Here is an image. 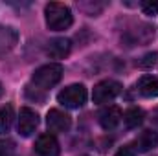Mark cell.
<instances>
[{
	"instance_id": "1",
	"label": "cell",
	"mask_w": 158,
	"mask_h": 156,
	"mask_svg": "<svg viewBox=\"0 0 158 156\" xmlns=\"http://www.w3.org/2000/svg\"><path fill=\"white\" fill-rule=\"evenodd\" d=\"M44 18H46V26L52 31H64L74 24V17L68 6L61 4V2H50L44 7Z\"/></svg>"
},
{
	"instance_id": "2",
	"label": "cell",
	"mask_w": 158,
	"mask_h": 156,
	"mask_svg": "<svg viewBox=\"0 0 158 156\" xmlns=\"http://www.w3.org/2000/svg\"><path fill=\"white\" fill-rule=\"evenodd\" d=\"M63 77V64L59 63H50V64H44L37 68L33 72V84L39 88V90H48L52 86H55Z\"/></svg>"
},
{
	"instance_id": "3",
	"label": "cell",
	"mask_w": 158,
	"mask_h": 156,
	"mask_svg": "<svg viewBox=\"0 0 158 156\" xmlns=\"http://www.w3.org/2000/svg\"><path fill=\"white\" fill-rule=\"evenodd\" d=\"M86 88L83 84H70L57 94V101L66 109H79L86 103Z\"/></svg>"
},
{
	"instance_id": "4",
	"label": "cell",
	"mask_w": 158,
	"mask_h": 156,
	"mask_svg": "<svg viewBox=\"0 0 158 156\" xmlns=\"http://www.w3.org/2000/svg\"><path fill=\"white\" fill-rule=\"evenodd\" d=\"M119 92H121V83L114 81V79H105L94 86L92 99H94V103L103 105V103H109L114 97H118Z\"/></svg>"
},
{
	"instance_id": "5",
	"label": "cell",
	"mask_w": 158,
	"mask_h": 156,
	"mask_svg": "<svg viewBox=\"0 0 158 156\" xmlns=\"http://www.w3.org/2000/svg\"><path fill=\"white\" fill-rule=\"evenodd\" d=\"M46 125L52 132H66L72 127V117L59 109H52L46 114Z\"/></svg>"
},
{
	"instance_id": "6",
	"label": "cell",
	"mask_w": 158,
	"mask_h": 156,
	"mask_svg": "<svg viewBox=\"0 0 158 156\" xmlns=\"http://www.w3.org/2000/svg\"><path fill=\"white\" fill-rule=\"evenodd\" d=\"M39 127V114L30 109V107H24L20 109V114H19V132L22 136H31L35 132V129Z\"/></svg>"
},
{
	"instance_id": "7",
	"label": "cell",
	"mask_w": 158,
	"mask_h": 156,
	"mask_svg": "<svg viewBox=\"0 0 158 156\" xmlns=\"http://www.w3.org/2000/svg\"><path fill=\"white\" fill-rule=\"evenodd\" d=\"M35 153L39 156H59L61 147L53 134H40L35 142Z\"/></svg>"
},
{
	"instance_id": "8",
	"label": "cell",
	"mask_w": 158,
	"mask_h": 156,
	"mask_svg": "<svg viewBox=\"0 0 158 156\" xmlns=\"http://www.w3.org/2000/svg\"><path fill=\"white\" fill-rule=\"evenodd\" d=\"M121 117H123V114H121L119 107L110 105V107H107V109H103V110L99 112V125H101L105 130H112V129H116L119 125Z\"/></svg>"
},
{
	"instance_id": "9",
	"label": "cell",
	"mask_w": 158,
	"mask_h": 156,
	"mask_svg": "<svg viewBox=\"0 0 158 156\" xmlns=\"http://www.w3.org/2000/svg\"><path fill=\"white\" fill-rule=\"evenodd\" d=\"M72 50V42L68 39H53L48 42V48H46V53L52 57V59H64Z\"/></svg>"
},
{
	"instance_id": "10",
	"label": "cell",
	"mask_w": 158,
	"mask_h": 156,
	"mask_svg": "<svg viewBox=\"0 0 158 156\" xmlns=\"http://www.w3.org/2000/svg\"><path fill=\"white\" fill-rule=\"evenodd\" d=\"M136 88L143 97H158V77L156 76H142L136 83Z\"/></svg>"
},
{
	"instance_id": "11",
	"label": "cell",
	"mask_w": 158,
	"mask_h": 156,
	"mask_svg": "<svg viewBox=\"0 0 158 156\" xmlns=\"http://www.w3.org/2000/svg\"><path fill=\"white\" fill-rule=\"evenodd\" d=\"M134 145H136L134 149L140 151V153H147V151L155 149L158 145V132H155V130H143V132L136 138Z\"/></svg>"
},
{
	"instance_id": "12",
	"label": "cell",
	"mask_w": 158,
	"mask_h": 156,
	"mask_svg": "<svg viewBox=\"0 0 158 156\" xmlns=\"http://www.w3.org/2000/svg\"><path fill=\"white\" fill-rule=\"evenodd\" d=\"M143 121V110L138 107H131L123 112V123L127 129H136Z\"/></svg>"
},
{
	"instance_id": "13",
	"label": "cell",
	"mask_w": 158,
	"mask_h": 156,
	"mask_svg": "<svg viewBox=\"0 0 158 156\" xmlns=\"http://www.w3.org/2000/svg\"><path fill=\"white\" fill-rule=\"evenodd\" d=\"M17 42V33L11 28H0V55L7 53Z\"/></svg>"
},
{
	"instance_id": "14",
	"label": "cell",
	"mask_w": 158,
	"mask_h": 156,
	"mask_svg": "<svg viewBox=\"0 0 158 156\" xmlns=\"http://www.w3.org/2000/svg\"><path fill=\"white\" fill-rule=\"evenodd\" d=\"M13 119H15L13 107L11 105H2L0 107V134L9 132V129L13 125Z\"/></svg>"
},
{
	"instance_id": "15",
	"label": "cell",
	"mask_w": 158,
	"mask_h": 156,
	"mask_svg": "<svg viewBox=\"0 0 158 156\" xmlns=\"http://www.w3.org/2000/svg\"><path fill=\"white\" fill-rule=\"evenodd\" d=\"M158 61V53L156 51H151V53H145L136 64H138V68H143V70H149V68H153L155 64H156Z\"/></svg>"
},
{
	"instance_id": "16",
	"label": "cell",
	"mask_w": 158,
	"mask_h": 156,
	"mask_svg": "<svg viewBox=\"0 0 158 156\" xmlns=\"http://www.w3.org/2000/svg\"><path fill=\"white\" fill-rule=\"evenodd\" d=\"M0 156H19L17 147L11 140H0Z\"/></svg>"
},
{
	"instance_id": "17",
	"label": "cell",
	"mask_w": 158,
	"mask_h": 156,
	"mask_svg": "<svg viewBox=\"0 0 158 156\" xmlns=\"http://www.w3.org/2000/svg\"><path fill=\"white\" fill-rule=\"evenodd\" d=\"M142 6V11H143V15H156L158 13V0H145V2H142L140 4Z\"/></svg>"
},
{
	"instance_id": "18",
	"label": "cell",
	"mask_w": 158,
	"mask_h": 156,
	"mask_svg": "<svg viewBox=\"0 0 158 156\" xmlns=\"http://www.w3.org/2000/svg\"><path fill=\"white\" fill-rule=\"evenodd\" d=\"M114 156H136V149L132 145H123L118 149V153Z\"/></svg>"
},
{
	"instance_id": "19",
	"label": "cell",
	"mask_w": 158,
	"mask_h": 156,
	"mask_svg": "<svg viewBox=\"0 0 158 156\" xmlns=\"http://www.w3.org/2000/svg\"><path fill=\"white\" fill-rule=\"evenodd\" d=\"M151 119H153V123H155V125L158 127V109L155 110V112H153V117H151Z\"/></svg>"
},
{
	"instance_id": "20",
	"label": "cell",
	"mask_w": 158,
	"mask_h": 156,
	"mask_svg": "<svg viewBox=\"0 0 158 156\" xmlns=\"http://www.w3.org/2000/svg\"><path fill=\"white\" fill-rule=\"evenodd\" d=\"M4 96V88H2V83H0V97Z\"/></svg>"
}]
</instances>
